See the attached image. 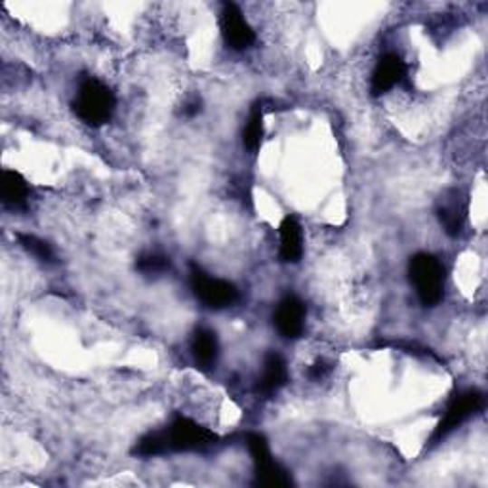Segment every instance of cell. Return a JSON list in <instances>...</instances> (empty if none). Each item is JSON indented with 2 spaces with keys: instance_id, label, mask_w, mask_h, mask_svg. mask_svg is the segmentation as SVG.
Listing matches in <instances>:
<instances>
[{
  "instance_id": "6da1fadb",
  "label": "cell",
  "mask_w": 488,
  "mask_h": 488,
  "mask_svg": "<svg viewBox=\"0 0 488 488\" xmlns=\"http://www.w3.org/2000/svg\"><path fill=\"white\" fill-rule=\"evenodd\" d=\"M115 94L101 81L88 77L81 82L75 98V113L88 126H103L111 120L115 113Z\"/></svg>"
},
{
  "instance_id": "7a4b0ae2",
  "label": "cell",
  "mask_w": 488,
  "mask_h": 488,
  "mask_svg": "<svg viewBox=\"0 0 488 488\" xmlns=\"http://www.w3.org/2000/svg\"><path fill=\"white\" fill-rule=\"evenodd\" d=\"M408 277L416 294L426 307L437 305L443 300L445 269L435 256L426 254V252L412 256L408 262Z\"/></svg>"
},
{
  "instance_id": "3957f363",
  "label": "cell",
  "mask_w": 488,
  "mask_h": 488,
  "mask_svg": "<svg viewBox=\"0 0 488 488\" xmlns=\"http://www.w3.org/2000/svg\"><path fill=\"white\" fill-rule=\"evenodd\" d=\"M189 279H191L193 294L201 300L208 310H215V311L227 310V307H231L239 300L237 288H234L231 282L210 277L198 265H191Z\"/></svg>"
},
{
  "instance_id": "277c9868",
  "label": "cell",
  "mask_w": 488,
  "mask_h": 488,
  "mask_svg": "<svg viewBox=\"0 0 488 488\" xmlns=\"http://www.w3.org/2000/svg\"><path fill=\"white\" fill-rule=\"evenodd\" d=\"M483 407V393L479 389H465L452 397L443 418L439 420L435 431L431 435V445H437L446 439L452 431L465 424Z\"/></svg>"
},
{
  "instance_id": "5b68a950",
  "label": "cell",
  "mask_w": 488,
  "mask_h": 488,
  "mask_svg": "<svg viewBox=\"0 0 488 488\" xmlns=\"http://www.w3.org/2000/svg\"><path fill=\"white\" fill-rule=\"evenodd\" d=\"M248 450L252 462H254V474H256V483L262 486H288L291 484V477H288L286 469L281 467V464L273 458L269 450L267 441L258 435V433H252L246 439Z\"/></svg>"
},
{
  "instance_id": "8992f818",
  "label": "cell",
  "mask_w": 488,
  "mask_h": 488,
  "mask_svg": "<svg viewBox=\"0 0 488 488\" xmlns=\"http://www.w3.org/2000/svg\"><path fill=\"white\" fill-rule=\"evenodd\" d=\"M165 433L168 441V450L172 452L206 450L218 441V437H215L212 431H208L203 426H198L196 422L189 418H184V416L182 418H176Z\"/></svg>"
},
{
  "instance_id": "52a82bcc",
  "label": "cell",
  "mask_w": 488,
  "mask_h": 488,
  "mask_svg": "<svg viewBox=\"0 0 488 488\" xmlns=\"http://www.w3.org/2000/svg\"><path fill=\"white\" fill-rule=\"evenodd\" d=\"M220 25H222V34L227 46L234 52H244L256 41L254 31H252L248 22L244 20V15L237 5L225 3L222 6Z\"/></svg>"
},
{
  "instance_id": "ba28073f",
  "label": "cell",
  "mask_w": 488,
  "mask_h": 488,
  "mask_svg": "<svg viewBox=\"0 0 488 488\" xmlns=\"http://www.w3.org/2000/svg\"><path fill=\"white\" fill-rule=\"evenodd\" d=\"M405 79H407L405 60L395 52L384 53L372 71L370 92L372 96H382L389 92V90H393L395 86H399Z\"/></svg>"
},
{
  "instance_id": "9c48e42d",
  "label": "cell",
  "mask_w": 488,
  "mask_h": 488,
  "mask_svg": "<svg viewBox=\"0 0 488 488\" xmlns=\"http://www.w3.org/2000/svg\"><path fill=\"white\" fill-rule=\"evenodd\" d=\"M275 327L281 336L296 340L305 327V305L296 296H286L279 301L275 310Z\"/></svg>"
},
{
  "instance_id": "30bf717a",
  "label": "cell",
  "mask_w": 488,
  "mask_h": 488,
  "mask_svg": "<svg viewBox=\"0 0 488 488\" xmlns=\"http://www.w3.org/2000/svg\"><path fill=\"white\" fill-rule=\"evenodd\" d=\"M465 214H467L465 198L458 189L446 191L439 198L437 218H439L443 229L450 234V237H456V234H460V231L464 229Z\"/></svg>"
},
{
  "instance_id": "8fae6325",
  "label": "cell",
  "mask_w": 488,
  "mask_h": 488,
  "mask_svg": "<svg viewBox=\"0 0 488 488\" xmlns=\"http://www.w3.org/2000/svg\"><path fill=\"white\" fill-rule=\"evenodd\" d=\"M279 256L284 263H298L303 256V231L294 215H286L279 227Z\"/></svg>"
},
{
  "instance_id": "7c38bea8",
  "label": "cell",
  "mask_w": 488,
  "mask_h": 488,
  "mask_svg": "<svg viewBox=\"0 0 488 488\" xmlns=\"http://www.w3.org/2000/svg\"><path fill=\"white\" fill-rule=\"evenodd\" d=\"M0 195H3V203L6 208L24 210L27 208L31 189L22 174H17L14 170H5L3 184H0Z\"/></svg>"
},
{
  "instance_id": "4fadbf2b",
  "label": "cell",
  "mask_w": 488,
  "mask_h": 488,
  "mask_svg": "<svg viewBox=\"0 0 488 488\" xmlns=\"http://www.w3.org/2000/svg\"><path fill=\"white\" fill-rule=\"evenodd\" d=\"M288 382V368L279 353H269L263 360V372L260 379V391L265 395L277 393Z\"/></svg>"
},
{
  "instance_id": "5bb4252c",
  "label": "cell",
  "mask_w": 488,
  "mask_h": 488,
  "mask_svg": "<svg viewBox=\"0 0 488 488\" xmlns=\"http://www.w3.org/2000/svg\"><path fill=\"white\" fill-rule=\"evenodd\" d=\"M218 338L208 329H198L191 341V351L198 367L210 368L218 359Z\"/></svg>"
},
{
  "instance_id": "9a60e30c",
  "label": "cell",
  "mask_w": 488,
  "mask_h": 488,
  "mask_svg": "<svg viewBox=\"0 0 488 488\" xmlns=\"http://www.w3.org/2000/svg\"><path fill=\"white\" fill-rule=\"evenodd\" d=\"M262 138H263V110H262V105H254L250 111L248 122L244 126V134H243L244 148L252 153L258 151L262 146Z\"/></svg>"
},
{
  "instance_id": "2e32d148",
  "label": "cell",
  "mask_w": 488,
  "mask_h": 488,
  "mask_svg": "<svg viewBox=\"0 0 488 488\" xmlns=\"http://www.w3.org/2000/svg\"><path fill=\"white\" fill-rule=\"evenodd\" d=\"M168 450V441H167V433L165 431H151L148 435H143L136 446H134V455L143 456V458H153L167 455Z\"/></svg>"
},
{
  "instance_id": "e0dca14e",
  "label": "cell",
  "mask_w": 488,
  "mask_h": 488,
  "mask_svg": "<svg viewBox=\"0 0 488 488\" xmlns=\"http://www.w3.org/2000/svg\"><path fill=\"white\" fill-rule=\"evenodd\" d=\"M17 239H20L22 246L29 252V254H33L37 260L44 263H52L53 260H56L52 246L46 241L34 237V234H17Z\"/></svg>"
},
{
  "instance_id": "ac0fdd59",
  "label": "cell",
  "mask_w": 488,
  "mask_h": 488,
  "mask_svg": "<svg viewBox=\"0 0 488 488\" xmlns=\"http://www.w3.org/2000/svg\"><path fill=\"white\" fill-rule=\"evenodd\" d=\"M138 271L143 275H148V277H158L162 273H167V271L170 269V262L168 258L165 256H158V254H146V256H141L136 263Z\"/></svg>"
},
{
  "instance_id": "d6986e66",
  "label": "cell",
  "mask_w": 488,
  "mask_h": 488,
  "mask_svg": "<svg viewBox=\"0 0 488 488\" xmlns=\"http://www.w3.org/2000/svg\"><path fill=\"white\" fill-rule=\"evenodd\" d=\"M329 372H330V367L327 363H315L310 368V378L311 379H322L324 376H329Z\"/></svg>"
},
{
  "instance_id": "ffe728a7",
  "label": "cell",
  "mask_w": 488,
  "mask_h": 488,
  "mask_svg": "<svg viewBox=\"0 0 488 488\" xmlns=\"http://www.w3.org/2000/svg\"><path fill=\"white\" fill-rule=\"evenodd\" d=\"M184 111H186L187 117H193V115H196L198 111H201V105H198V101H191V103L186 105Z\"/></svg>"
}]
</instances>
